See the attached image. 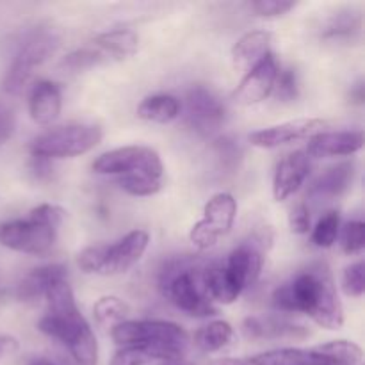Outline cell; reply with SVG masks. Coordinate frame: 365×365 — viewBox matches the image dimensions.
<instances>
[{
	"instance_id": "1",
	"label": "cell",
	"mask_w": 365,
	"mask_h": 365,
	"mask_svg": "<svg viewBox=\"0 0 365 365\" xmlns=\"http://www.w3.org/2000/svg\"><path fill=\"white\" fill-rule=\"evenodd\" d=\"M273 307L280 312H303L327 330L344 324V309L327 262H312L298 271L291 282L273 292Z\"/></svg>"
},
{
	"instance_id": "2",
	"label": "cell",
	"mask_w": 365,
	"mask_h": 365,
	"mask_svg": "<svg viewBox=\"0 0 365 365\" xmlns=\"http://www.w3.org/2000/svg\"><path fill=\"white\" fill-rule=\"evenodd\" d=\"M45 298L48 312L39 319V331L63 342L77 365H98V342L78 310L66 278L53 282Z\"/></svg>"
},
{
	"instance_id": "3",
	"label": "cell",
	"mask_w": 365,
	"mask_h": 365,
	"mask_svg": "<svg viewBox=\"0 0 365 365\" xmlns=\"http://www.w3.org/2000/svg\"><path fill=\"white\" fill-rule=\"evenodd\" d=\"M205 264L196 257H175L164 264L159 274V289L164 298L192 317H209L216 314V307L207 298L202 285Z\"/></svg>"
},
{
	"instance_id": "4",
	"label": "cell",
	"mask_w": 365,
	"mask_h": 365,
	"mask_svg": "<svg viewBox=\"0 0 365 365\" xmlns=\"http://www.w3.org/2000/svg\"><path fill=\"white\" fill-rule=\"evenodd\" d=\"M64 214L61 207L43 203L31 210L27 220L0 225V245L27 255H45L56 242Z\"/></svg>"
},
{
	"instance_id": "5",
	"label": "cell",
	"mask_w": 365,
	"mask_h": 365,
	"mask_svg": "<svg viewBox=\"0 0 365 365\" xmlns=\"http://www.w3.org/2000/svg\"><path fill=\"white\" fill-rule=\"evenodd\" d=\"M103 138L96 125H64L38 135L32 143V157L43 159H73L91 152Z\"/></svg>"
},
{
	"instance_id": "6",
	"label": "cell",
	"mask_w": 365,
	"mask_h": 365,
	"mask_svg": "<svg viewBox=\"0 0 365 365\" xmlns=\"http://www.w3.org/2000/svg\"><path fill=\"white\" fill-rule=\"evenodd\" d=\"M59 46V39L50 31H36L21 43L13 63L4 77V91L7 95H21L31 81L34 68L45 63Z\"/></svg>"
},
{
	"instance_id": "7",
	"label": "cell",
	"mask_w": 365,
	"mask_h": 365,
	"mask_svg": "<svg viewBox=\"0 0 365 365\" xmlns=\"http://www.w3.org/2000/svg\"><path fill=\"white\" fill-rule=\"evenodd\" d=\"M120 346H171L187 349V331L170 321H123L110 331Z\"/></svg>"
},
{
	"instance_id": "8",
	"label": "cell",
	"mask_w": 365,
	"mask_h": 365,
	"mask_svg": "<svg viewBox=\"0 0 365 365\" xmlns=\"http://www.w3.org/2000/svg\"><path fill=\"white\" fill-rule=\"evenodd\" d=\"M93 171L98 175H150L160 178L164 173L163 160L155 150L148 146H123L96 157Z\"/></svg>"
},
{
	"instance_id": "9",
	"label": "cell",
	"mask_w": 365,
	"mask_h": 365,
	"mask_svg": "<svg viewBox=\"0 0 365 365\" xmlns=\"http://www.w3.org/2000/svg\"><path fill=\"white\" fill-rule=\"evenodd\" d=\"M269 242L271 235L264 234V232L253 234L248 241L239 245L223 264L228 278L241 292L259 280L264 266V250Z\"/></svg>"
},
{
	"instance_id": "10",
	"label": "cell",
	"mask_w": 365,
	"mask_h": 365,
	"mask_svg": "<svg viewBox=\"0 0 365 365\" xmlns=\"http://www.w3.org/2000/svg\"><path fill=\"white\" fill-rule=\"evenodd\" d=\"M227 109L210 89L195 86L185 95V123L200 135H212L223 127Z\"/></svg>"
},
{
	"instance_id": "11",
	"label": "cell",
	"mask_w": 365,
	"mask_h": 365,
	"mask_svg": "<svg viewBox=\"0 0 365 365\" xmlns=\"http://www.w3.org/2000/svg\"><path fill=\"white\" fill-rule=\"evenodd\" d=\"M148 242L150 235L145 230H134L114 245H102L98 274L114 277L127 273L145 255Z\"/></svg>"
},
{
	"instance_id": "12",
	"label": "cell",
	"mask_w": 365,
	"mask_h": 365,
	"mask_svg": "<svg viewBox=\"0 0 365 365\" xmlns=\"http://www.w3.org/2000/svg\"><path fill=\"white\" fill-rule=\"evenodd\" d=\"M277 59L273 53H266L241 81L234 93V100L239 106H255L264 102L273 93L278 77Z\"/></svg>"
},
{
	"instance_id": "13",
	"label": "cell",
	"mask_w": 365,
	"mask_h": 365,
	"mask_svg": "<svg viewBox=\"0 0 365 365\" xmlns=\"http://www.w3.org/2000/svg\"><path fill=\"white\" fill-rule=\"evenodd\" d=\"M324 125L327 123L317 118H299L253 132L250 134V143L257 148H278L299 139H310L312 135L323 132Z\"/></svg>"
},
{
	"instance_id": "14",
	"label": "cell",
	"mask_w": 365,
	"mask_h": 365,
	"mask_svg": "<svg viewBox=\"0 0 365 365\" xmlns=\"http://www.w3.org/2000/svg\"><path fill=\"white\" fill-rule=\"evenodd\" d=\"M364 146L362 130L319 132L312 135L307 145V157L323 159V157H346L353 155Z\"/></svg>"
},
{
	"instance_id": "15",
	"label": "cell",
	"mask_w": 365,
	"mask_h": 365,
	"mask_svg": "<svg viewBox=\"0 0 365 365\" xmlns=\"http://www.w3.org/2000/svg\"><path fill=\"white\" fill-rule=\"evenodd\" d=\"M242 331L253 341H278V339H294L302 341L310 335V330L303 324L292 323L278 316H253L245 319Z\"/></svg>"
},
{
	"instance_id": "16",
	"label": "cell",
	"mask_w": 365,
	"mask_h": 365,
	"mask_svg": "<svg viewBox=\"0 0 365 365\" xmlns=\"http://www.w3.org/2000/svg\"><path fill=\"white\" fill-rule=\"evenodd\" d=\"M310 173V159L305 152L291 153L280 160L273 180V196L277 202H284L294 195Z\"/></svg>"
},
{
	"instance_id": "17",
	"label": "cell",
	"mask_w": 365,
	"mask_h": 365,
	"mask_svg": "<svg viewBox=\"0 0 365 365\" xmlns=\"http://www.w3.org/2000/svg\"><path fill=\"white\" fill-rule=\"evenodd\" d=\"M356 175V164L353 163H341L337 166L330 168V170L324 171L323 175L316 178L312 182V185L309 187L307 196L316 202L321 200H334L339 196L344 195L349 187L353 185Z\"/></svg>"
},
{
	"instance_id": "18",
	"label": "cell",
	"mask_w": 365,
	"mask_h": 365,
	"mask_svg": "<svg viewBox=\"0 0 365 365\" xmlns=\"http://www.w3.org/2000/svg\"><path fill=\"white\" fill-rule=\"evenodd\" d=\"M63 278H66V267L61 266V264L36 267V269H32L31 273L21 278L20 284L16 285L14 294H16L18 302H38L39 298L46 294V291H48L53 282L63 280Z\"/></svg>"
},
{
	"instance_id": "19",
	"label": "cell",
	"mask_w": 365,
	"mask_h": 365,
	"mask_svg": "<svg viewBox=\"0 0 365 365\" xmlns=\"http://www.w3.org/2000/svg\"><path fill=\"white\" fill-rule=\"evenodd\" d=\"M63 107V96L57 84L48 81H41L32 88L29 98V113L38 125H50L56 121Z\"/></svg>"
},
{
	"instance_id": "20",
	"label": "cell",
	"mask_w": 365,
	"mask_h": 365,
	"mask_svg": "<svg viewBox=\"0 0 365 365\" xmlns=\"http://www.w3.org/2000/svg\"><path fill=\"white\" fill-rule=\"evenodd\" d=\"M237 216V202L228 192H217L203 207L202 221L217 239L228 234Z\"/></svg>"
},
{
	"instance_id": "21",
	"label": "cell",
	"mask_w": 365,
	"mask_h": 365,
	"mask_svg": "<svg viewBox=\"0 0 365 365\" xmlns=\"http://www.w3.org/2000/svg\"><path fill=\"white\" fill-rule=\"evenodd\" d=\"M185 349L171 346H121L109 365H148L184 359Z\"/></svg>"
},
{
	"instance_id": "22",
	"label": "cell",
	"mask_w": 365,
	"mask_h": 365,
	"mask_svg": "<svg viewBox=\"0 0 365 365\" xmlns=\"http://www.w3.org/2000/svg\"><path fill=\"white\" fill-rule=\"evenodd\" d=\"M271 32L252 31L246 32L232 48V63L235 70L250 71L266 53H269Z\"/></svg>"
},
{
	"instance_id": "23",
	"label": "cell",
	"mask_w": 365,
	"mask_h": 365,
	"mask_svg": "<svg viewBox=\"0 0 365 365\" xmlns=\"http://www.w3.org/2000/svg\"><path fill=\"white\" fill-rule=\"evenodd\" d=\"M248 362L250 365H330V360L316 349L299 348L271 349L252 356Z\"/></svg>"
},
{
	"instance_id": "24",
	"label": "cell",
	"mask_w": 365,
	"mask_h": 365,
	"mask_svg": "<svg viewBox=\"0 0 365 365\" xmlns=\"http://www.w3.org/2000/svg\"><path fill=\"white\" fill-rule=\"evenodd\" d=\"M95 48H98L107 59H125L138 52L139 38L130 29H114L102 32L93 39Z\"/></svg>"
},
{
	"instance_id": "25",
	"label": "cell",
	"mask_w": 365,
	"mask_h": 365,
	"mask_svg": "<svg viewBox=\"0 0 365 365\" xmlns=\"http://www.w3.org/2000/svg\"><path fill=\"white\" fill-rule=\"evenodd\" d=\"M360 27H362V14H360V11L346 7V9H339L337 13H334L328 18L323 31H321V38L334 39V41L351 39L353 36L359 34Z\"/></svg>"
},
{
	"instance_id": "26",
	"label": "cell",
	"mask_w": 365,
	"mask_h": 365,
	"mask_svg": "<svg viewBox=\"0 0 365 365\" xmlns=\"http://www.w3.org/2000/svg\"><path fill=\"white\" fill-rule=\"evenodd\" d=\"M180 114V103L171 95H153L143 100L138 107V116L153 123H170Z\"/></svg>"
},
{
	"instance_id": "27",
	"label": "cell",
	"mask_w": 365,
	"mask_h": 365,
	"mask_svg": "<svg viewBox=\"0 0 365 365\" xmlns=\"http://www.w3.org/2000/svg\"><path fill=\"white\" fill-rule=\"evenodd\" d=\"M234 339V328L227 321H212L195 334V344L203 353H216L227 348Z\"/></svg>"
},
{
	"instance_id": "28",
	"label": "cell",
	"mask_w": 365,
	"mask_h": 365,
	"mask_svg": "<svg viewBox=\"0 0 365 365\" xmlns=\"http://www.w3.org/2000/svg\"><path fill=\"white\" fill-rule=\"evenodd\" d=\"M93 316L100 327L113 330L128 316V305L118 296H103L93 305Z\"/></svg>"
},
{
	"instance_id": "29",
	"label": "cell",
	"mask_w": 365,
	"mask_h": 365,
	"mask_svg": "<svg viewBox=\"0 0 365 365\" xmlns=\"http://www.w3.org/2000/svg\"><path fill=\"white\" fill-rule=\"evenodd\" d=\"M341 232V214L337 210H330L317 221L312 232V242L319 248H330L335 245Z\"/></svg>"
},
{
	"instance_id": "30",
	"label": "cell",
	"mask_w": 365,
	"mask_h": 365,
	"mask_svg": "<svg viewBox=\"0 0 365 365\" xmlns=\"http://www.w3.org/2000/svg\"><path fill=\"white\" fill-rule=\"evenodd\" d=\"M120 185L123 191H127L132 196H153L160 191L163 182H160V178L150 177V175L135 173L120 177Z\"/></svg>"
},
{
	"instance_id": "31",
	"label": "cell",
	"mask_w": 365,
	"mask_h": 365,
	"mask_svg": "<svg viewBox=\"0 0 365 365\" xmlns=\"http://www.w3.org/2000/svg\"><path fill=\"white\" fill-rule=\"evenodd\" d=\"M107 59L98 48L95 46H86V48H78L75 52L68 53L63 61V68L70 71H84L89 70L93 66H98V64L106 63Z\"/></svg>"
},
{
	"instance_id": "32",
	"label": "cell",
	"mask_w": 365,
	"mask_h": 365,
	"mask_svg": "<svg viewBox=\"0 0 365 365\" xmlns=\"http://www.w3.org/2000/svg\"><path fill=\"white\" fill-rule=\"evenodd\" d=\"M342 289L351 298H362L365 291V264L362 260L346 267L342 274Z\"/></svg>"
},
{
	"instance_id": "33",
	"label": "cell",
	"mask_w": 365,
	"mask_h": 365,
	"mask_svg": "<svg viewBox=\"0 0 365 365\" xmlns=\"http://www.w3.org/2000/svg\"><path fill=\"white\" fill-rule=\"evenodd\" d=\"M365 246V225L362 221H349L342 232V250L348 255H359Z\"/></svg>"
},
{
	"instance_id": "34",
	"label": "cell",
	"mask_w": 365,
	"mask_h": 365,
	"mask_svg": "<svg viewBox=\"0 0 365 365\" xmlns=\"http://www.w3.org/2000/svg\"><path fill=\"white\" fill-rule=\"evenodd\" d=\"M273 91H277V98L280 102H294L298 98V81L294 70L278 71Z\"/></svg>"
},
{
	"instance_id": "35",
	"label": "cell",
	"mask_w": 365,
	"mask_h": 365,
	"mask_svg": "<svg viewBox=\"0 0 365 365\" xmlns=\"http://www.w3.org/2000/svg\"><path fill=\"white\" fill-rule=\"evenodd\" d=\"M294 2H285V0H259V2L252 4L253 13L259 16L274 18V16H284L289 11L294 9Z\"/></svg>"
},
{
	"instance_id": "36",
	"label": "cell",
	"mask_w": 365,
	"mask_h": 365,
	"mask_svg": "<svg viewBox=\"0 0 365 365\" xmlns=\"http://www.w3.org/2000/svg\"><path fill=\"white\" fill-rule=\"evenodd\" d=\"M16 130V114L13 107L0 100V146L6 145Z\"/></svg>"
},
{
	"instance_id": "37",
	"label": "cell",
	"mask_w": 365,
	"mask_h": 365,
	"mask_svg": "<svg viewBox=\"0 0 365 365\" xmlns=\"http://www.w3.org/2000/svg\"><path fill=\"white\" fill-rule=\"evenodd\" d=\"M289 227L294 234H307L310 230V210L305 203H299L289 214Z\"/></svg>"
},
{
	"instance_id": "38",
	"label": "cell",
	"mask_w": 365,
	"mask_h": 365,
	"mask_svg": "<svg viewBox=\"0 0 365 365\" xmlns=\"http://www.w3.org/2000/svg\"><path fill=\"white\" fill-rule=\"evenodd\" d=\"M189 239H191V242L198 250H209L217 242L216 235H214L212 232L202 223V221L195 223V227H192L191 232H189Z\"/></svg>"
},
{
	"instance_id": "39",
	"label": "cell",
	"mask_w": 365,
	"mask_h": 365,
	"mask_svg": "<svg viewBox=\"0 0 365 365\" xmlns=\"http://www.w3.org/2000/svg\"><path fill=\"white\" fill-rule=\"evenodd\" d=\"M364 100H365L364 82H359V84L353 86L351 91H349V102H351V103H356V106H362Z\"/></svg>"
},
{
	"instance_id": "40",
	"label": "cell",
	"mask_w": 365,
	"mask_h": 365,
	"mask_svg": "<svg viewBox=\"0 0 365 365\" xmlns=\"http://www.w3.org/2000/svg\"><path fill=\"white\" fill-rule=\"evenodd\" d=\"M18 348V342L13 337H0V356L13 353Z\"/></svg>"
},
{
	"instance_id": "41",
	"label": "cell",
	"mask_w": 365,
	"mask_h": 365,
	"mask_svg": "<svg viewBox=\"0 0 365 365\" xmlns=\"http://www.w3.org/2000/svg\"><path fill=\"white\" fill-rule=\"evenodd\" d=\"M210 365H250L248 360H241V359H217L212 360Z\"/></svg>"
},
{
	"instance_id": "42",
	"label": "cell",
	"mask_w": 365,
	"mask_h": 365,
	"mask_svg": "<svg viewBox=\"0 0 365 365\" xmlns=\"http://www.w3.org/2000/svg\"><path fill=\"white\" fill-rule=\"evenodd\" d=\"M160 365H195V364L189 362V360L185 359H180V360H171V362H163Z\"/></svg>"
},
{
	"instance_id": "43",
	"label": "cell",
	"mask_w": 365,
	"mask_h": 365,
	"mask_svg": "<svg viewBox=\"0 0 365 365\" xmlns=\"http://www.w3.org/2000/svg\"><path fill=\"white\" fill-rule=\"evenodd\" d=\"M29 365H56V364H52L50 360H45V359H34L31 360V364Z\"/></svg>"
}]
</instances>
